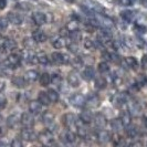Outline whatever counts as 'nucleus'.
<instances>
[{
    "instance_id": "nucleus-57",
    "label": "nucleus",
    "mask_w": 147,
    "mask_h": 147,
    "mask_svg": "<svg viewBox=\"0 0 147 147\" xmlns=\"http://www.w3.org/2000/svg\"><path fill=\"white\" fill-rule=\"evenodd\" d=\"M142 66H143L144 69L147 67V55H144V57H143V59H142Z\"/></svg>"
},
{
    "instance_id": "nucleus-20",
    "label": "nucleus",
    "mask_w": 147,
    "mask_h": 147,
    "mask_svg": "<svg viewBox=\"0 0 147 147\" xmlns=\"http://www.w3.org/2000/svg\"><path fill=\"white\" fill-rule=\"evenodd\" d=\"M82 76H83V79L86 80V81L93 80L94 76H95V71H94L93 66H86V67L83 70V72H82Z\"/></svg>"
},
{
    "instance_id": "nucleus-36",
    "label": "nucleus",
    "mask_w": 147,
    "mask_h": 147,
    "mask_svg": "<svg viewBox=\"0 0 147 147\" xmlns=\"http://www.w3.org/2000/svg\"><path fill=\"white\" fill-rule=\"evenodd\" d=\"M23 45L27 48V49H29V50H32V49H34L36 48V45H37V42L33 40V38H26L24 40H23Z\"/></svg>"
},
{
    "instance_id": "nucleus-22",
    "label": "nucleus",
    "mask_w": 147,
    "mask_h": 147,
    "mask_svg": "<svg viewBox=\"0 0 147 147\" xmlns=\"http://www.w3.org/2000/svg\"><path fill=\"white\" fill-rule=\"evenodd\" d=\"M42 110V104L39 101H31L29 103V111L32 114H39Z\"/></svg>"
},
{
    "instance_id": "nucleus-48",
    "label": "nucleus",
    "mask_w": 147,
    "mask_h": 147,
    "mask_svg": "<svg viewBox=\"0 0 147 147\" xmlns=\"http://www.w3.org/2000/svg\"><path fill=\"white\" fill-rule=\"evenodd\" d=\"M83 41H84V42H83V43H84V48H85V49H88V50L92 49V48H93V47L95 45L94 41H92V40H91V39H88V38L84 39Z\"/></svg>"
},
{
    "instance_id": "nucleus-17",
    "label": "nucleus",
    "mask_w": 147,
    "mask_h": 147,
    "mask_svg": "<svg viewBox=\"0 0 147 147\" xmlns=\"http://www.w3.org/2000/svg\"><path fill=\"white\" fill-rule=\"evenodd\" d=\"M8 21L12 24H16V26H20L22 22H23V18H22L20 15L18 13H15V12H9L7 16Z\"/></svg>"
},
{
    "instance_id": "nucleus-45",
    "label": "nucleus",
    "mask_w": 147,
    "mask_h": 147,
    "mask_svg": "<svg viewBox=\"0 0 147 147\" xmlns=\"http://www.w3.org/2000/svg\"><path fill=\"white\" fill-rule=\"evenodd\" d=\"M66 47H67V49H69L70 51L72 52V53H76V52L79 51L78 42H74V41H70L69 43L66 44Z\"/></svg>"
},
{
    "instance_id": "nucleus-9",
    "label": "nucleus",
    "mask_w": 147,
    "mask_h": 147,
    "mask_svg": "<svg viewBox=\"0 0 147 147\" xmlns=\"http://www.w3.org/2000/svg\"><path fill=\"white\" fill-rule=\"evenodd\" d=\"M67 59L69 58H66V55H64L63 53H61V52H53L51 54V61L53 63H55V64H64L67 62Z\"/></svg>"
},
{
    "instance_id": "nucleus-47",
    "label": "nucleus",
    "mask_w": 147,
    "mask_h": 147,
    "mask_svg": "<svg viewBox=\"0 0 147 147\" xmlns=\"http://www.w3.org/2000/svg\"><path fill=\"white\" fill-rule=\"evenodd\" d=\"M111 79H112L113 84H115V85H118L119 83H122V78H121V75H118L116 72H114V73L111 75Z\"/></svg>"
},
{
    "instance_id": "nucleus-62",
    "label": "nucleus",
    "mask_w": 147,
    "mask_h": 147,
    "mask_svg": "<svg viewBox=\"0 0 147 147\" xmlns=\"http://www.w3.org/2000/svg\"><path fill=\"white\" fill-rule=\"evenodd\" d=\"M65 1L66 2H69V3H73L75 0H65Z\"/></svg>"
},
{
    "instance_id": "nucleus-26",
    "label": "nucleus",
    "mask_w": 147,
    "mask_h": 147,
    "mask_svg": "<svg viewBox=\"0 0 147 147\" xmlns=\"http://www.w3.org/2000/svg\"><path fill=\"white\" fill-rule=\"evenodd\" d=\"M11 81H12V84H13L15 86H17V88H24V86L27 85V83H28V82L26 81V79L22 78V76H15V78H12Z\"/></svg>"
},
{
    "instance_id": "nucleus-2",
    "label": "nucleus",
    "mask_w": 147,
    "mask_h": 147,
    "mask_svg": "<svg viewBox=\"0 0 147 147\" xmlns=\"http://www.w3.org/2000/svg\"><path fill=\"white\" fill-rule=\"evenodd\" d=\"M42 122L44 125L48 127L49 131H53L57 127L55 123H54V115L50 111H47L42 114Z\"/></svg>"
},
{
    "instance_id": "nucleus-34",
    "label": "nucleus",
    "mask_w": 147,
    "mask_h": 147,
    "mask_svg": "<svg viewBox=\"0 0 147 147\" xmlns=\"http://www.w3.org/2000/svg\"><path fill=\"white\" fill-rule=\"evenodd\" d=\"M20 119H19V116L18 115H10L9 117L7 118V125L10 127V128H13L17 124H18V122H19Z\"/></svg>"
},
{
    "instance_id": "nucleus-7",
    "label": "nucleus",
    "mask_w": 147,
    "mask_h": 147,
    "mask_svg": "<svg viewBox=\"0 0 147 147\" xmlns=\"http://www.w3.org/2000/svg\"><path fill=\"white\" fill-rule=\"evenodd\" d=\"M60 138L61 140L64 143V144H73L74 142H75V134H74L73 131H71V129H66L64 131L63 133H61V135H60Z\"/></svg>"
},
{
    "instance_id": "nucleus-1",
    "label": "nucleus",
    "mask_w": 147,
    "mask_h": 147,
    "mask_svg": "<svg viewBox=\"0 0 147 147\" xmlns=\"http://www.w3.org/2000/svg\"><path fill=\"white\" fill-rule=\"evenodd\" d=\"M78 122H79V118L76 117L75 115L71 114V113H67L63 116V123L65 125L66 128L71 129V131H76V126H78Z\"/></svg>"
},
{
    "instance_id": "nucleus-14",
    "label": "nucleus",
    "mask_w": 147,
    "mask_h": 147,
    "mask_svg": "<svg viewBox=\"0 0 147 147\" xmlns=\"http://www.w3.org/2000/svg\"><path fill=\"white\" fill-rule=\"evenodd\" d=\"M23 127H31L33 125V115L32 113H23L20 119Z\"/></svg>"
},
{
    "instance_id": "nucleus-32",
    "label": "nucleus",
    "mask_w": 147,
    "mask_h": 147,
    "mask_svg": "<svg viewBox=\"0 0 147 147\" xmlns=\"http://www.w3.org/2000/svg\"><path fill=\"white\" fill-rule=\"evenodd\" d=\"M52 45H53L55 49H62L63 47H65L64 38L58 37V38H55V39H53V41H52Z\"/></svg>"
},
{
    "instance_id": "nucleus-42",
    "label": "nucleus",
    "mask_w": 147,
    "mask_h": 147,
    "mask_svg": "<svg viewBox=\"0 0 147 147\" xmlns=\"http://www.w3.org/2000/svg\"><path fill=\"white\" fill-rule=\"evenodd\" d=\"M66 28L69 29L70 32H73V31H78L79 30V21L76 20H72L66 24Z\"/></svg>"
},
{
    "instance_id": "nucleus-44",
    "label": "nucleus",
    "mask_w": 147,
    "mask_h": 147,
    "mask_svg": "<svg viewBox=\"0 0 147 147\" xmlns=\"http://www.w3.org/2000/svg\"><path fill=\"white\" fill-rule=\"evenodd\" d=\"M98 71L101 72V73H106V72H109L110 71V66H109V63L107 62H101V63H98Z\"/></svg>"
},
{
    "instance_id": "nucleus-37",
    "label": "nucleus",
    "mask_w": 147,
    "mask_h": 147,
    "mask_svg": "<svg viewBox=\"0 0 147 147\" xmlns=\"http://www.w3.org/2000/svg\"><path fill=\"white\" fill-rule=\"evenodd\" d=\"M127 101H128V96H127L126 93H119V94L116 96V98H115V102L117 103L118 106L127 103Z\"/></svg>"
},
{
    "instance_id": "nucleus-46",
    "label": "nucleus",
    "mask_w": 147,
    "mask_h": 147,
    "mask_svg": "<svg viewBox=\"0 0 147 147\" xmlns=\"http://www.w3.org/2000/svg\"><path fill=\"white\" fill-rule=\"evenodd\" d=\"M51 82L53 84H55V85H61V83H62V76L60 75V74H54V75H52L51 76Z\"/></svg>"
},
{
    "instance_id": "nucleus-39",
    "label": "nucleus",
    "mask_w": 147,
    "mask_h": 147,
    "mask_svg": "<svg viewBox=\"0 0 147 147\" xmlns=\"http://www.w3.org/2000/svg\"><path fill=\"white\" fill-rule=\"evenodd\" d=\"M110 126L111 128L114 131V132H118L121 128H122V122L121 119H112L110 122Z\"/></svg>"
},
{
    "instance_id": "nucleus-6",
    "label": "nucleus",
    "mask_w": 147,
    "mask_h": 147,
    "mask_svg": "<svg viewBox=\"0 0 147 147\" xmlns=\"http://www.w3.org/2000/svg\"><path fill=\"white\" fill-rule=\"evenodd\" d=\"M70 103L75 107H82L83 105H85V97L80 94V93H75L70 97Z\"/></svg>"
},
{
    "instance_id": "nucleus-13",
    "label": "nucleus",
    "mask_w": 147,
    "mask_h": 147,
    "mask_svg": "<svg viewBox=\"0 0 147 147\" xmlns=\"http://www.w3.org/2000/svg\"><path fill=\"white\" fill-rule=\"evenodd\" d=\"M0 48L5 51H10V50H13L16 48V42L11 39H8L5 38L0 41Z\"/></svg>"
},
{
    "instance_id": "nucleus-28",
    "label": "nucleus",
    "mask_w": 147,
    "mask_h": 147,
    "mask_svg": "<svg viewBox=\"0 0 147 147\" xmlns=\"http://www.w3.org/2000/svg\"><path fill=\"white\" fill-rule=\"evenodd\" d=\"M121 122H122V125L124 126H127L131 124V121H132V115H131V113L129 112H123L122 113V115H121Z\"/></svg>"
},
{
    "instance_id": "nucleus-29",
    "label": "nucleus",
    "mask_w": 147,
    "mask_h": 147,
    "mask_svg": "<svg viewBox=\"0 0 147 147\" xmlns=\"http://www.w3.org/2000/svg\"><path fill=\"white\" fill-rule=\"evenodd\" d=\"M38 100H39V102L42 104V105H49V104L51 103L50 97L48 95V93H45V92H39Z\"/></svg>"
},
{
    "instance_id": "nucleus-25",
    "label": "nucleus",
    "mask_w": 147,
    "mask_h": 147,
    "mask_svg": "<svg viewBox=\"0 0 147 147\" xmlns=\"http://www.w3.org/2000/svg\"><path fill=\"white\" fill-rule=\"evenodd\" d=\"M128 111L131 113V115H138L140 113V104L136 103V102H129L128 103Z\"/></svg>"
},
{
    "instance_id": "nucleus-64",
    "label": "nucleus",
    "mask_w": 147,
    "mask_h": 147,
    "mask_svg": "<svg viewBox=\"0 0 147 147\" xmlns=\"http://www.w3.org/2000/svg\"><path fill=\"white\" fill-rule=\"evenodd\" d=\"M34 1H37V0H34Z\"/></svg>"
},
{
    "instance_id": "nucleus-61",
    "label": "nucleus",
    "mask_w": 147,
    "mask_h": 147,
    "mask_svg": "<svg viewBox=\"0 0 147 147\" xmlns=\"http://www.w3.org/2000/svg\"><path fill=\"white\" fill-rule=\"evenodd\" d=\"M144 124H145V126L147 127V117H144Z\"/></svg>"
},
{
    "instance_id": "nucleus-31",
    "label": "nucleus",
    "mask_w": 147,
    "mask_h": 147,
    "mask_svg": "<svg viewBox=\"0 0 147 147\" xmlns=\"http://www.w3.org/2000/svg\"><path fill=\"white\" fill-rule=\"evenodd\" d=\"M125 133L126 135L129 137V138H135L136 136H137V129H136V127L135 126H132L131 124L129 125L125 126Z\"/></svg>"
},
{
    "instance_id": "nucleus-50",
    "label": "nucleus",
    "mask_w": 147,
    "mask_h": 147,
    "mask_svg": "<svg viewBox=\"0 0 147 147\" xmlns=\"http://www.w3.org/2000/svg\"><path fill=\"white\" fill-rule=\"evenodd\" d=\"M7 105V98L3 94H0V110L5 109Z\"/></svg>"
},
{
    "instance_id": "nucleus-30",
    "label": "nucleus",
    "mask_w": 147,
    "mask_h": 147,
    "mask_svg": "<svg viewBox=\"0 0 147 147\" xmlns=\"http://www.w3.org/2000/svg\"><path fill=\"white\" fill-rule=\"evenodd\" d=\"M39 81H40V84L42 86H48L51 82V75L48 73H42L39 78Z\"/></svg>"
},
{
    "instance_id": "nucleus-21",
    "label": "nucleus",
    "mask_w": 147,
    "mask_h": 147,
    "mask_svg": "<svg viewBox=\"0 0 147 147\" xmlns=\"http://www.w3.org/2000/svg\"><path fill=\"white\" fill-rule=\"evenodd\" d=\"M23 59L24 61L28 63V64H37L38 63V59H37V54L33 53L32 51H28L23 54Z\"/></svg>"
},
{
    "instance_id": "nucleus-5",
    "label": "nucleus",
    "mask_w": 147,
    "mask_h": 147,
    "mask_svg": "<svg viewBox=\"0 0 147 147\" xmlns=\"http://www.w3.org/2000/svg\"><path fill=\"white\" fill-rule=\"evenodd\" d=\"M5 63H6L7 65L10 66V67L16 69V67H18V66L20 65V63H21V58H20L19 54L12 53V54H9V55H8V58Z\"/></svg>"
},
{
    "instance_id": "nucleus-53",
    "label": "nucleus",
    "mask_w": 147,
    "mask_h": 147,
    "mask_svg": "<svg viewBox=\"0 0 147 147\" xmlns=\"http://www.w3.org/2000/svg\"><path fill=\"white\" fill-rule=\"evenodd\" d=\"M135 29L138 30L140 33H145L147 31L146 27H144V26H142V24H136V26H135Z\"/></svg>"
},
{
    "instance_id": "nucleus-15",
    "label": "nucleus",
    "mask_w": 147,
    "mask_h": 147,
    "mask_svg": "<svg viewBox=\"0 0 147 147\" xmlns=\"http://www.w3.org/2000/svg\"><path fill=\"white\" fill-rule=\"evenodd\" d=\"M95 17L100 22V24H102L105 29H111L114 27V22L112 21V19H110V18H107L105 16H95Z\"/></svg>"
},
{
    "instance_id": "nucleus-11",
    "label": "nucleus",
    "mask_w": 147,
    "mask_h": 147,
    "mask_svg": "<svg viewBox=\"0 0 147 147\" xmlns=\"http://www.w3.org/2000/svg\"><path fill=\"white\" fill-rule=\"evenodd\" d=\"M31 18H32V21L34 22L37 26H42L47 22V16L44 15L43 12H40V11L33 12Z\"/></svg>"
},
{
    "instance_id": "nucleus-52",
    "label": "nucleus",
    "mask_w": 147,
    "mask_h": 147,
    "mask_svg": "<svg viewBox=\"0 0 147 147\" xmlns=\"http://www.w3.org/2000/svg\"><path fill=\"white\" fill-rule=\"evenodd\" d=\"M60 37H63V38H65L69 36V33H70V31H69V29L66 28V27H64V28H61L60 29Z\"/></svg>"
},
{
    "instance_id": "nucleus-59",
    "label": "nucleus",
    "mask_w": 147,
    "mask_h": 147,
    "mask_svg": "<svg viewBox=\"0 0 147 147\" xmlns=\"http://www.w3.org/2000/svg\"><path fill=\"white\" fill-rule=\"evenodd\" d=\"M140 5H142L143 7L147 8V0H140Z\"/></svg>"
},
{
    "instance_id": "nucleus-19",
    "label": "nucleus",
    "mask_w": 147,
    "mask_h": 147,
    "mask_svg": "<svg viewBox=\"0 0 147 147\" xmlns=\"http://www.w3.org/2000/svg\"><path fill=\"white\" fill-rule=\"evenodd\" d=\"M112 138L111 134L106 131H100V132L96 133V140H98L101 144H105V143H109Z\"/></svg>"
},
{
    "instance_id": "nucleus-35",
    "label": "nucleus",
    "mask_w": 147,
    "mask_h": 147,
    "mask_svg": "<svg viewBox=\"0 0 147 147\" xmlns=\"http://www.w3.org/2000/svg\"><path fill=\"white\" fill-rule=\"evenodd\" d=\"M37 59H38V63H40L42 65H47L49 63V58H48V55L44 52H39L37 54Z\"/></svg>"
},
{
    "instance_id": "nucleus-60",
    "label": "nucleus",
    "mask_w": 147,
    "mask_h": 147,
    "mask_svg": "<svg viewBox=\"0 0 147 147\" xmlns=\"http://www.w3.org/2000/svg\"><path fill=\"white\" fill-rule=\"evenodd\" d=\"M1 145H2V146H6V145H8V143L6 142V140H3V142L0 140V146H1Z\"/></svg>"
},
{
    "instance_id": "nucleus-24",
    "label": "nucleus",
    "mask_w": 147,
    "mask_h": 147,
    "mask_svg": "<svg viewBox=\"0 0 147 147\" xmlns=\"http://www.w3.org/2000/svg\"><path fill=\"white\" fill-rule=\"evenodd\" d=\"M23 78L26 79L27 82H34L38 80L39 73H38L36 70H29V71H27V72L24 73V76H23Z\"/></svg>"
},
{
    "instance_id": "nucleus-51",
    "label": "nucleus",
    "mask_w": 147,
    "mask_h": 147,
    "mask_svg": "<svg viewBox=\"0 0 147 147\" xmlns=\"http://www.w3.org/2000/svg\"><path fill=\"white\" fill-rule=\"evenodd\" d=\"M10 145H11L12 147H21L22 146V142H21V140H20V138H15V140L10 143Z\"/></svg>"
},
{
    "instance_id": "nucleus-4",
    "label": "nucleus",
    "mask_w": 147,
    "mask_h": 147,
    "mask_svg": "<svg viewBox=\"0 0 147 147\" xmlns=\"http://www.w3.org/2000/svg\"><path fill=\"white\" fill-rule=\"evenodd\" d=\"M39 140L42 145H45V146H50V145H53L54 144V137H53V134L51 133V131H45V132L41 133L39 135Z\"/></svg>"
},
{
    "instance_id": "nucleus-10",
    "label": "nucleus",
    "mask_w": 147,
    "mask_h": 147,
    "mask_svg": "<svg viewBox=\"0 0 147 147\" xmlns=\"http://www.w3.org/2000/svg\"><path fill=\"white\" fill-rule=\"evenodd\" d=\"M101 103V101H100V97L96 95V94H92V95H90L85 100V106L88 107V109H94V107H97L98 105Z\"/></svg>"
},
{
    "instance_id": "nucleus-23",
    "label": "nucleus",
    "mask_w": 147,
    "mask_h": 147,
    "mask_svg": "<svg viewBox=\"0 0 147 147\" xmlns=\"http://www.w3.org/2000/svg\"><path fill=\"white\" fill-rule=\"evenodd\" d=\"M79 118L83 122V124H90L93 121V114L90 111H83L80 114Z\"/></svg>"
},
{
    "instance_id": "nucleus-41",
    "label": "nucleus",
    "mask_w": 147,
    "mask_h": 147,
    "mask_svg": "<svg viewBox=\"0 0 147 147\" xmlns=\"http://www.w3.org/2000/svg\"><path fill=\"white\" fill-rule=\"evenodd\" d=\"M125 63H126V65L129 66V67H132V69L136 67L137 64H138L137 60L135 59L134 57H127V58H125Z\"/></svg>"
},
{
    "instance_id": "nucleus-49",
    "label": "nucleus",
    "mask_w": 147,
    "mask_h": 147,
    "mask_svg": "<svg viewBox=\"0 0 147 147\" xmlns=\"http://www.w3.org/2000/svg\"><path fill=\"white\" fill-rule=\"evenodd\" d=\"M82 64H83V62H82L81 58L75 57V58L72 59V65H73L74 67H80V66H82Z\"/></svg>"
},
{
    "instance_id": "nucleus-58",
    "label": "nucleus",
    "mask_w": 147,
    "mask_h": 147,
    "mask_svg": "<svg viewBox=\"0 0 147 147\" xmlns=\"http://www.w3.org/2000/svg\"><path fill=\"white\" fill-rule=\"evenodd\" d=\"M7 6V0H0V9H5Z\"/></svg>"
},
{
    "instance_id": "nucleus-63",
    "label": "nucleus",
    "mask_w": 147,
    "mask_h": 147,
    "mask_svg": "<svg viewBox=\"0 0 147 147\" xmlns=\"http://www.w3.org/2000/svg\"><path fill=\"white\" fill-rule=\"evenodd\" d=\"M0 121H2V115L0 114Z\"/></svg>"
},
{
    "instance_id": "nucleus-43",
    "label": "nucleus",
    "mask_w": 147,
    "mask_h": 147,
    "mask_svg": "<svg viewBox=\"0 0 147 147\" xmlns=\"http://www.w3.org/2000/svg\"><path fill=\"white\" fill-rule=\"evenodd\" d=\"M16 9L21 10V11H29V10H31V6L28 2H19L16 5Z\"/></svg>"
},
{
    "instance_id": "nucleus-3",
    "label": "nucleus",
    "mask_w": 147,
    "mask_h": 147,
    "mask_svg": "<svg viewBox=\"0 0 147 147\" xmlns=\"http://www.w3.org/2000/svg\"><path fill=\"white\" fill-rule=\"evenodd\" d=\"M82 6L88 8L90 10L94 11L95 13H102L104 11L103 7L95 0H82Z\"/></svg>"
},
{
    "instance_id": "nucleus-16",
    "label": "nucleus",
    "mask_w": 147,
    "mask_h": 147,
    "mask_svg": "<svg viewBox=\"0 0 147 147\" xmlns=\"http://www.w3.org/2000/svg\"><path fill=\"white\" fill-rule=\"evenodd\" d=\"M93 119H94V124H95V126L97 128L102 129V128H104L106 126L107 122H106V118H105V116H104L103 114L97 113V114H95V116L93 117Z\"/></svg>"
},
{
    "instance_id": "nucleus-55",
    "label": "nucleus",
    "mask_w": 147,
    "mask_h": 147,
    "mask_svg": "<svg viewBox=\"0 0 147 147\" xmlns=\"http://www.w3.org/2000/svg\"><path fill=\"white\" fill-rule=\"evenodd\" d=\"M119 5L123 7H128L132 5V0H119Z\"/></svg>"
},
{
    "instance_id": "nucleus-56",
    "label": "nucleus",
    "mask_w": 147,
    "mask_h": 147,
    "mask_svg": "<svg viewBox=\"0 0 147 147\" xmlns=\"http://www.w3.org/2000/svg\"><path fill=\"white\" fill-rule=\"evenodd\" d=\"M113 142H114V144H115V145H121V144H122V137H119L118 135H115Z\"/></svg>"
},
{
    "instance_id": "nucleus-18",
    "label": "nucleus",
    "mask_w": 147,
    "mask_h": 147,
    "mask_svg": "<svg viewBox=\"0 0 147 147\" xmlns=\"http://www.w3.org/2000/svg\"><path fill=\"white\" fill-rule=\"evenodd\" d=\"M32 38H33V40L37 42V43H42V42H45L47 41V34L44 33L42 30H34L33 32H32Z\"/></svg>"
},
{
    "instance_id": "nucleus-54",
    "label": "nucleus",
    "mask_w": 147,
    "mask_h": 147,
    "mask_svg": "<svg viewBox=\"0 0 147 147\" xmlns=\"http://www.w3.org/2000/svg\"><path fill=\"white\" fill-rule=\"evenodd\" d=\"M8 26V19L1 18L0 19V29H6Z\"/></svg>"
},
{
    "instance_id": "nucleus-8",
    "label": "nucleus",
    "mask_w": 147,
    "mask_h": 147,
    "mask_svg": "<svg viewBox=\"0 0 147 147\" xmlns=\"http://www.w3.org/2000/svg\"><path fill=\"white\" fill-rule=\"evenodd\" d=\"M21 138L23 140H28V142H33L37 140V135L36 133L31 129V127H24L20 133Z\"/></svg>"
},
{
    "instance_id": "nucleus-12",
    "label": "nucleus",
    "mask_w": 147,
    "mask_h": 147,
    "mask_svg": "<svg viewBox=\"0 0 147 147\" xmlns=\"http://www.w3.org/2000/svg\"><path fill=\"white\" fill-rule=\"evenodd\" d=\"M67 82H69V84L71 86L78 88L80 85V83H81V79H80L79 74L76 73V72L72 71V72H70V73L67 74Z\"/></svg>"
},
{
    "instance_id": "nucleus-38",
    "label": "nucleus",
    "mask_w": 147,
    "mask_h": 147,
    "mask_svg": "<svg viewBox=\"0 0 147 147\" xmlns=\"http://www.w3.org/2000/svg\"><path fill=\"white\" fill-rule=\"evenodd\" d=\"M121 17L126 22H131L134 19V13H133V11H131V10H124V11L121 12Z\"/></svg>"
},
{
    "instance_id": "nucleus-27",
    "label": "nucleus",
    "mask_w": 147,
    "mask_h": 147,
    "mask_svg": "<svg viewBox=\"0 0 147 147\" xmlns=\"http://www.w3.org/2000/svg\"><path fill=\"white\" fill-rule=\"evenodd\" d=\"M12 70H13L12 67H10V66L5 63V65L0 67V76H2V78H10L12 75Z\"/></svg>"
},
{
    "instance_id": "nucleus-40",
    "label": "nucleus",
    "mask_w": 147,
    "mask_h": 147,
    "mask_svg": "<svg viewBox=\"0 0 147 147\" xmlns=\"http://www.w3.org/2000/svg\"><path fill=\"white\" fill-rule=\"evenodd\" d=\"M48 95H49V97H50V100H51V102H53V103H55V102H58L59 101V93L55 91V90H53V88H50L48 92Z\"/></svg>"
},
{
    "instance_id": "nucleus-33",
    "label": "nucleus",
    "mask_w": 147,
    "mask_h": 147,
    "mask_svg": "<svg viewBox=\"0 0 147 147\" xmlns=\"http://www.w3.org/2000/svg\"><path fill=\"white\" fill-rule=\"evenodd\" d=\"M107 85V82L105 80V78L103 76H98L95 79V88H98V90H103V88H106Z\"/></svg>"
}]
</instances>
